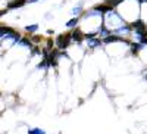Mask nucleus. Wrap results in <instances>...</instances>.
Here are the masks:
<instances>
[{
	"label": "nucleus",
	"instance_id": "f257e3e1",
	"mask_svg": "<svg viewBox=\"0 0 147 134\" xmlns=\"http://www.w3.org/2000/svg\"><path fill=\"white\" fill-rule=\"evenodd\" d=\"M72 37H71V34H60L59 37L56 39V46L59 50H63V49H66L71 43Z\"/></svg>",
	"mask_w": 147,
	"mask_h": 134
},
{
	"label": "nucleus",
	"instance_id": "f03ea898",
	"mask_svg": "<svg viewBox=\"0 0 147 134\" xmlns=\"http://www.w3.org/2000/svg\"><path fill=\"white\" fill-rule=\"evenodd\" d=\"M131 30H136V34H147V28L143 21H136L131 24Z\"/></svg>",
	"mask_w": 147,
	"mask_h": 134
},
{
	"label": "nucleus",
	"instance_id": "7ed1b4c3",
	"mask_svg": "<svg viewBox=\"0 0 147 134\" xmlns=\"http://www.w3.org/2000/svg\"><path fill=\"white\" fill-rule=\"evenodd\" d=\"M71 37H72V40L74 41H77V43H81L82 40H84V37L85 35H82V32L80 31V30H75L72 34H71Z\"/></svg>",
	"mask_w": 147,
	"mask_h": 134
},
{
	"label": "nucleus",
	"instance_id": "20e7f679",
	"mask_svg": "<svg viewBox=\"0 0 147 134\" xmlns=\"http://www.w3.org/2000/svg\"><path fill=\"white\" fill-rule=\"evenodd\" d=\"M113 7L112 6H109V5H97L96 7H94V10L96 12H100V14H106V12H110V10H112Z\"/></svg>",
	"mask_w": 147,
	"mask_h": 134
},
{
	"label": "nucleus",
	"instance_id": "39448f33",
	"mask_svg": "<svg viewBox=\"0 0 147 134\" xmlns=\"http://www.w3.org/2000/svg\"><path fill=\"white\" fill-rule=\"evenodd\" d=\"M113 41H124V43H128V40L119 37V35H109V37L105 39V43H113Z\"/></svg>",
	"mask_w": 147,
	"mask_h": 134
},
{
	"label": "nucleus",
	"instance_id": "423d86ee",
	"mask_svg": "<svg viewBox=\"0 0 147 134\" xmlns=\"http://www.w3.org/2000/svg\"><path fill=\"white\" fill-rule=\"evenodd\" d=\"M87 43H88V46H90V47H97V46H100V44H102L100 39H94V37L87 39Z\"/></svg>",
	"mask_w": 147,
	"mask_h": 134
},
{
	"label": "nucleus",
	"instance_id": "0eeeda50",
	"mask_svg": "<svg viewBox=\"0 0 147 134\" xmlns=\"http://www.w3.org/2000/svg\"><path fill=\"white\" fill-rule=\"evenodd\" d=\"M24 3H25V0H13L12 3H9V5H7V7H9V9H15V7L22 6Z\"/></svg>",
	"mask_w": 147,
	"mask_h": 134
},
{
	"label": "nucleus",
	"instance_id": "6e6552de",
	"mask_svg": "<svg viewBox=\"0 0 147 134\" xmlns=\"http://www.w3.org/2000/svg\"><path fill=\"white\" fill-rule=\"evenodd\" d=\"M131 47H132V53L136 55V53H138L141 49H143V44H140V43H132Z\"/></svg>",
	"mask_w": 147,
	"mask_h": 134
},
{
	"label": "nucleus",
	"instance_id": "1a4fd4ad",
	"mask_svg": "<svg viewBox=\"0 0 147 134\" xmlns=\"http://www.w3.org/2000/svg\"><path fill=\"white\" fill-rule=\"evenodd\" d=\"M106 2V5H109V6H116V5H119L121 2H124V0H105Z\"/></svg>",
	"mask_w": 147,
	"mask_h": 134
},
{
	"label": "nucleus",
	"instance_id": "9d476101",
	"mask_svg": "<svg viewBox=\"0 0 147 134\" xmlns=\"http://www.w3.org/2000/svg\"><path fill=\"white\" fill-rule=\"evenodd\" d=\"M77 24H78V19H77V18H72L71 21H68V22H66V27H69V28H74V27L77 25Z\"/></svg>",
	"mask_w": 147,
	"mask_h": 134
},
{
	"label": "nucleus",
	"instance_id": "9b49d317",
	"mask_svg": "<svg viewBox=\"0 0 147 134\" xmlns=\"http://www.w3.org/2000/svg\"><path fill=\"white\" fill-rule=\"evenodd\" d=\"M28 134H46V133L43 130H40V128H32V130L28 131Z\"/></svg>",
	"mask_w": 147,
	"mask_h": 134
},
{
	"label": "nucleus",
	"instance_id": "f8f14e48",
	"mask_svg": "<svg viewBox=\"0 0 147 134\" xmlns=\"http://www.w3.org/2000/svg\"><path fill=\"white\" fill-rule=\"evenodd\" d=\"M19 43H21V44H24V46H28L30 49L32 47V44H31V41H30V40H27V39H22V40H21Z\"/></svg>",
	"mask_w": 147,
	"mask_h": 134
},
{
	"label": "nucleus",
	"instance_id": "ddd939ff",
	"mask_svg": "<svg viewBox=\"0 0 147 134\" xmlns=\"http://www.w3.org/2000/svg\"><path fill=\"white\" fill-rule=\"evenodd\" d=\"M37 28H38L37 25H32V27H27V31H28V32H32V31H35Z\"/></svg>",
	"mask_w": 147,
	"mask_h": 134
},
{
	"label": "nucleus",
	"instance_id": "4468645a",
	"mask_svg": "<svg viewBox=\"0 0 147 134\" xmlns=\"http://www.w3.org/2000/svg\"><path fill=\"white\" fill-rule=\"evenodd\" d=\"M74 15H78V12H81V7H77V9H74Z\"/></svg>",
	"mask_w": 147,
	"mask_h": 134
},
{
	"label": "nucleus",
	"instance_id": "2eb2a0df",
	"mask_svg": "<svg viewBox=\"0 0 147 134\" xmlns=\"http://www.w3.org/2000/svg\"><path fill=\"white\" fill-rule=\"evenodd\" d=\"M32 41H35V43L40 41V37H37V35H35V37H32Z\"/></svg>",
	"mask_w": 147,
	"mask_h": 134
},
{
	"label": "nucleus",
	"instance_id": "dca6fc26",
	"mask_svg": "<svg viewBox=\"0 0 147 134\" xmlns=\"http://www.w3.org/2000/svg\"><path fill=\"white\" fill-rule=\"evenodd\" d=\"M140 2H141V3H147V0H140Z\"/></svg>",
	"mask_w": 147,
	"mask_h": 134
},
{
	"label": "nucleus",
	"instance_id": "f3484780",
	"mask_svg": "<svg viewBox=\"0 0 147 134\" xmlns=\"http://www.w3.org/2000/svg\"><path fill=\"white\" fill-rule=\"evenodd\" d=\"M3 14H5V10H2V12H0V16H2V15H3Z\"/></svg>",
	"mask_w": 147,
	"mask_h": 134
},
{
	"label": "nucleus",
	"instance_id": "a211bd4d",
	"mask_svg": "<svg viewBox=\"0 0 147 134\" xmlns=\"http://www.w3.org/2000/svg\"><path fill=\"white\" fill-rule=\"evenodd\" d=\"M30 2H35V0H30Z\"/></svg>",
	"mask_w": 147,
	"mask_h": 134
},
{
	"label": "nucleus",
	"instance_id": "6ab92c4d",
	"mask_svg": "<svg viewBox=\"0 0 147 134\" xmlns=\"http://www.w3.org/2000/svg\"><path fill=\"white\" fill-rule=\"evenodd\" d=\"M146 78H147V77H146Z\"/></svg>",
	"mask_w": 147,
	"mask_h": 134
}]
</instances>
